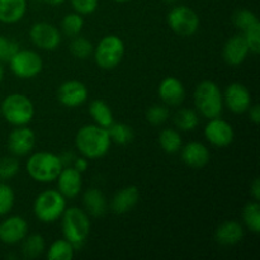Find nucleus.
I'll list each match as a JSON object with an SVG mask.
<instances>
[{"instance_id": "f257e3e1", "label": "nucleus", "mask_w": 260, "mask_h": 260, "mask_svg": "<svg viewBox=\"0 0 260 260\" xmlns=\"http://www.w3.org/2000/svg\"><path fill=\"white\" fill-rule=\"evenodd\" d=\"M108 129L98 124H85L79 128L75 136V146L86 159H101L106 156L111 147Z\"/></svg>"}, {"instance_id": "f03ea898", "label": "nucleus", "mask_w": 260, "mask_h": 260, "mask_svg": "<svg viewBox=\"0 0 260 260\" xmlns=\"http://www.w3.org/2000/svg\"><path fill=\"white\" fill-rule=\"evenodd\" d=\"M63 239L70 241L74 248L80 249L90 234V220L84 210L78 207L66 208L62 213Z\"/></svg>"}, {"instance_id": "7ed1b4c3", "label": "nucleus", "mask_w": 260, "mask_h": 260, "mask_svg": "<svg viewBox=\"0 0 260 260\" xmlns=\"http://www.w3.org/2000/svg\"><path fill=\"white\" fill-rule=\"evenodd\" d=\"M194 106L206 118H216L223 112V95L216 83L205 80L197 85L194 90Z\"/></svg>"}, {"instance_id": "20e7f679", "label": "nucleus", "mask_w": 260, "mask_h": 260, "mask_svg": "<svg viewBox=\"0 0 260 260\" xmlns=\"http://www.w3.org/2000/svg\"><path fill=\"white\" fill-rule=\"evenodd\" d=\"M63 165L60 156L47 151L30 155L27 161V172L33 180L38 183H51L56 180Z\"/></svg>"}, {"instance_id": "39448f33", "label": "nucleus", "mask_w": 260, "mask_h": 260, "mask_svg": "<svg viewBox=\"0 0 260 260\" xmlns=\"http://www.w3.org/2000/svg\"><path fill=\"white\" fill-rule=\"evenodd\" d=\"M2 116L13 126H27L35 117V106L24 94L14 93L5 96L0 106Z\"/></svg>"}, {"instance_id": "423d86ee", "label": "nucleus", "mask_w": 260, "mask_h": 260, "mask_svg": "<svg viewBox=\"0 0 260 260\" xmlns=\"http://www.w3.org/2000/svg\"><path fill=\"white\" fill-rule=\"evenodd\" d=\"M66 210V198L58 190L47 189L40 193L33 203L35 216L43 223L56 222Z\"/></svg>"}, {"instance_id": "0eeeda50", "label": "nucleus", "mask_w": 260, "mask_h": 260, "mask_svg": "<svg viewBox=\"0 0 260 260\" xmlns=\"http://www.w3.org/2000/svg\"><path fill=\"white\" fill-rule=\"evenodd\" d=\"M126 47L121 37L116 35H108L99 41L94 48V60L96 65L103 70H113L123 60Z\"/></svg>"}, {"instance_id": "6e6552de", "label": "nucleus", "mask_w": 260, "mask_h": 260, "mask_svg": "<svg viewBox=\"0 0 260 260\" xmlns=\"http://www.w3.org/2000/svg\"><path fill=\"white\" fill-rule=\"evenodd\" d=\"M168 25L175 35L180 37H189L197 33L200 28V17L189 7L179 5L174 7L168 14Z\"/></svg>"}, {"instance_id": "1a4fd4ad", "label": "nucleus", "mask_w": 260, "mask_h": 260, "mask_svg": "<svg viewBox=\"0 0 260 260\" xmlns=\"http://www.w3.org/2000/svg\"><path fill=\"white\" fill-rule=\"evenodd\" d=\"M12 73L19 79H33L42 71L43 61L32 50H19L9 61Z\"/></svg>"}, {"instance_id": "9d476101", "label": "nucleus", "mask_w": 260, "mask_h": 260, "mask_svg": "<svg viewBox=\"0 0 260 260\" xmlns=\"http://www.w3.org/2000/svg\"><path fill=\"white\" fill-rule=\"evenodd\" d=\"M29 37L36 47L45 51H53L60 46L61 33L53 24L38 22L30 27Z\"/></svg>"}, {"instance_id": "9b49d317", "label": "nucleus", "mask_w": 260, "mask_h": 260, "mask_svg": "<svg viewBox=\"0 0 260 260\" xmlns=\"http://www.w3.org/2000/svg\"><path fill=\"white\" fill-rule=\"evenodd\" d=\"M205 137L213 146L226 147L233 144L235 132L228 121L216 117V118H211L210 122L206 124Z\"/></svg>"}, {"instance_id": "f8f14e48", "label": "nucleus", "mask_w": 260, "mask_h": 260, "mask_svg": "<svg viewBox=\"0 0 260 260\" xmlns=\"http://www.w3.org/2000/svg\"><path fill=\"white\" fill-rule=\"evenodd\" d=\"M223 95V104L235 114L248 112L251 106V94L244 84L233 83L226 88Z\"/></svg>"}, {"instance_id": "ddd939ff", "label": "nucleus", "mask_w": 260, "mask_h": 260, "mask_svg": "<svg viewBox=\"0 0 260 260\" xmlns=\"http://www.w3.org/2000/svg\"><path fill=\"white\" fill-rule=\"evenodd\" d=\"M89 95L88 88L84 83L78 80H68L61 84L57 89V99L62 106L75 108L86 102Z\"/></svg>"}, {"instance_id": "4468645a", "label": "nucleus", "mask_w": 260, "mask_h": 260, "mask_svg": "<svg viewBox=\"0 0 260 260\" xmlns=\"http://www.w3.org/2000/svg\"><path fill=\"white\" fill-rule=\"evenodd\" d=\"M36 146V134L27 126H18L8 137V147L14 156H25Z\"/></svg>"}, {"instance_id": "2eb2a0df", "label": "nucleus", "mask_w": 260, "mask_h": 260, "mask_svg": "<svg viewBox=\"0 0 260 260\" xmlns=\"http://www.w3.org/2000/svg\"><path fill=\"white\" fill-rule=\"evenodd\" d=\"M28 234V223L20 216H12L0 223V240L8 245L20 243Z\"/></svg>"}, {"instance_id": "dca6fc26", "label": "nucleus", "mask_w": 260, "mask_h": 260, "mask_svg": "<svg viewBox=\"0 0 260 260\" xmlns=\"http://www.w3.org/2000/svg\"><path fill=\"white\" fill-rule=\"evenodd\" d=\"M249 46L243 35H235L226 41L222 50V57L230 66H240L248 57Z\"/></svg>"}, {"instance_id": "f3484780", "label": "nucleus", "mask_w": 260, "mask_h": 260, "mask_svg": "<svg viewBox=\"0 0 260 260\" xmlns=\"http://www.w3.org/2000/svg\"><path fill=\"white\" fill-rule=\"evenodd\" d=\"M56 179H57L58 192L65 198H75L81 192V187H83L81 173L71 165L63 167Z\"/></svg>"}, {"instance_id": "a211bd4d", "label": "nucleus", "mask_w": 260, "mask_h": 260, "mask_svg": "<svg viewBox=\"0 0 260 260\" xmlns=\"http://www.w3.org/2000/svg\"><path fill=\"white\" fill-rule=\"evenodd\" d=\"M160 99L167 106H179L183 103L185 98V89L182 81L174 76H168L162 79L157 89Z\"/></svg>"}, {"instance_id": "6ab92c4d", "label": "nucleus", "mask_w": 260, "mask_h": 260, "mask_svg": "<svg viewBox=\"0 0 260 260\" xmlns=\"http://www.w3.org/2000/svg\"><path fill=\"white\" fill-rule=\"evenodd\" d=\"M182 160L189 168L201 169L210 161V151L202 142H188L182 147Z\"/></svg>"}, {"instance_id": "aec40b11", "label": "nucleus", "mask_w": 260, "mask_h": 260, "mask_svg": "<svg viewBox=\"0 0 260 260\" xmlns=\"http://www.w3.org/2000/svg\"><path fill=\"white\" fill-rule=\"evenodd\" d=\"M140 192L135 185L122 188L112 198L111 210L117 215H124L129 212L139 203Z\"/></svg>"}, {"instance_id": "412c9836", "label": "nucleus", "mask_w": 260, "mask_h": 260, "mask_svg": "<svg viewBox=\"0 0 260 260\" xmlns=\"http://www.w3.org/2000/svg\"><path fill=\"white\" fill-rule=\"evenodd\" d=\"M244 238V229L238 221H225L217 228L215 239L220 245L233 246L240 243Z\"/></svg>"}, {"instance_id": "4be33fe9", "label": "nucleus", "mask_w": 260, "mask_h": 260, "mask_svg": "<svg viewBox=\"0 0 260 260\" xmlns=\"http://www.w3.org/2000/svg\"><path fill=\"white\" fill-rule=\"evenodd\" d=\"M27 13V0H0V22L14 24Z\"/></svg>"}, {"instance_id": "5701e85b", "label": "nucleus", "mask_w": 260, "mask_h": 260, "mask_svg": "<svg viewBox=\"0 0 260 260\" xmlns=\"http://www.w3.org/2000/svg\"><path fill=\"white\" fill-rule=\"evenodd\" d=\"M84 211L93 217H102L107 212V198L103 192L90 188L83 196Z\"/></svg>"}, {"instance_id": "b1692460", "label": "nucleus", "mask_w": 260, "mask_h": 260, "mask_svg": "<svg viewBox=\"0 0 260 260\" xmlns=\"http://www.w3.org/2000/svg\"><path fill=\"white\" fill-rule=\"evenodd\" d=\"M89 114L98 126L108 128L113 123V113L108 104L102 99H95L89 104Z\"/></svg>"}, {"instance_id": "393cba45", "label": "nucleus", "mask_w": 260, "mask_h": 260, "mask_svg": "<svg viewBox=\"0 0 260 260\" xmlns=\"http://www.w3.org/2000/svg\"><path fill=\"white\" fill-rule=\"evenodd\" d=\"M46 249V241L40 234L25 236L23 239L22 253L25 259H36L43 254Z\"/></svg>"}, {"instance_id": "a878e982", "label": "nucleus", "mask_w": 260, "mask_h": 260, "mask_svg": "<svg viewBox=\"0 0 260 260\" xmlns=\"http://www.w3.org/2000/svg\"><path fill=\"white\" fill-rule=\"evenodd\" d=\"M75 254V248L66 239H60L51 244L47 251L48 260H71Z\"/></svg>"}, {"instance_id": "bb28decb", "label": "nucleus", "mask_w": 260, "mask_h": 260, "mask_svg": "<svg viewBox=\"0 0 260 260\" xmlns=\"http://www.w3.org/2000/svg\"><path fill=\"white\" fill-rule=\"evenodd\" d=\"M159 144L167 154H175L182 149V136L174 128H165L159 135Z\"/></svg>"}, {"instance_id": "cd10ccee", "label": "nucleus", "mask_w": 260, "mask_h": 260, "mask_svg": "<svg viewBox=\"0 0 260 260\" xmlns=\"http://www.w3.org/2000/svg\"><path fill=\"white\" fill-rule=\"evenodd\" d=\"M200 123L197 112L190 108H182L175 113L174 124L180 131H194Z\"/></svg>"}, {"instance_id": "c85d7f7f", "label": "nucleus", "mask_w": 260, "mask_h": 260, "mask_svg": "<svg viewBox=\"0 0 260 260\" xmlns=\"http://www.w3.org/2000/svg\"><path fill=\"white\" fill-rule=\"evenodd\" d=\"M243 220L246 228L254 234L260 233V205L259 201L249 202L243 210Z\"/></svg>"}, {"instance_id": "c756f323", "label": "nucleus", "mask_w": 260, "mask_h": 260, "mask_svg": "<svg viewBox=\"0 0 260 260\" xmlns=\"http://www.w3.org/2000/svg\"><path fill=\"white\" fill-rule=\"evenodd\" d=\"M111 141L117 145H127L134 140V129L126 123H112L108 127Z\"/></svg>"}, {"instance_id": "7c9ffc66", "label": "nucleus", "mask_w": 260, "mask_h": 260, "mask_svg": "<svg viewBox=\"0 0 260 260\" xmlns=\"http://www.w3.org/2000/svg\"><path fill=\"white\" fill-rule=\"evenodd\" d=\"M70 52L74 57L79 58V60H86L90 57L94 52V46L88 38L83 37V36H76L70 43Z\"/></svg>"}, {"instance_id": "2f4dec72", "label": "nucleus", "mask_w": 260, "mask_h": 260, "mask_svg": "<svg viewBox=\"0 0 260 260\" xmlns=\"http://www.w3.org/2000/svg\"><path fill=\"white\" fill-rule=\"evenodd\" d=\"M84 28V19L83 15L78 14V13H70L63 17L62 22H61V29L62 33L68 37H76L81 33Z\"/></svg>"}, {"instance_id": "473e14b6", "label": "nucleus", "mask_w": 260, "mask_h": 260, "mask_svg": "<svg viewBox=\"0 0 260 260\" xmlns=\"http://www.w3.org/2000/svg\"><path fill=\"white\" fill-rule=\"evenodd\" d=\"M233 23L238 29H240L241 32H245L249 28L254 27V25L258 24L260 22L254 12L249 9H240L234 14Z\"/></svg>"}, {"instance_id": "72a5a7b5", "label": "nucleus", "mask_w": 260, "mask_h": 260, "mask_svg": "<svg viewBox=\"0 0 260 260\" xmlns=\"http://www.w3.org/2000/svg\"><path fill=\"white\" fill-rule=\"evenodd\" d=\"M170 116V112L167 106L161 104H154L146 111V119L152 126H160L165 123Z\"/></svg>"}, {"instance_id": "f704fd0d", "label": "nucleus", "mask_w": 260, "mask_h": 260, "mask_svg": "<svg viewBox=\"0 0 260 260\" xmlns=\"http://www.w3.org/2000/svg\"><path fill=\"white\" fill-rule=\"evenodd\" d=\"M14 190L5 183H0V217L8 215L14 206Z\"/></svg>"}, {"instance_id": "c9c22d12", "label": "nucleus", "mask_w": 260, "mask_h": 260, "mask_svg": "<svg viewBox=\"0 0 260 260\" xmlns=\"http://www.w3.org/2000/svg\"><path fill=\"white\" fill-rule=\"evenodd\" d=\"M19 172V161L14 156L0 159V180H9Z\"/></svg>"}, {"instance_id": "e433bc0d", "label": "nucleus", "mask_w": 260, "mask_h": 260, "mask_svg": "<svg viewBox=\"0 0 260 260\" xmlns=\"http://www.w3.org/2000/svg\"><path fill=\"white\" fill-rule=\"evenodd\" d=\"M19 50V43L4 36H0V62L9 61Z\"/></svg>"}, {"instance_id": "4c0bfd02", "label": "nucleus", "mask_w": 260, "mask_h": 260, "mask_svg": "<svg viewBox=\"0 0 260 260\" xmlns=\"http://www.w3.org/2000/svg\"><path fill=\"white\" fill-rule=\"evenodd\" d=\"M243 36L245 37L250 52H253L254 55H258L260 52V23L243 32Z\"/></svg>"}, {"instance_id": "58836bf2", "label": "nucleus", "mask_w": 260, "mask_h": 260, "mask_svg": "<svg viewBox=\"0 0 260 260\" xmlns=\"http://www.w3.org/2000/svg\"><path fill=\"white\" fill-rule=\"evenodd\" d=\"M75 13L80 15H90L98 8L99 0H70Z\"/></svg>"}, {"instance_id": "ea45409f", "label": "nucleus", "mask_w": 260, "mask_h": 260, "mask_svg": "<svg viewBox=\"0 0 260 260\" xmlns=\"http://www.w3.org/2000/svg\"><path fill=\"white\" fill-rule=\"evenodd\" d=\"M71 167H74L76 170H78V172H80L81 174H83L84 172H86V169H88V167H89L88 159L84 156L75 157V160H74V162Z\"/></svg>"}, {"instance_id": "a19ab883", "label": "nucleus", "mask_w": 260, "mask_h": 260, "mask_svg": "<svg viewBox=\"0 0 260 260\" xmlns=\"http://www.w3.org/2000/svg\"><path fill=\"white\" fill-rule=\"evenodd\" d=\"M249 112V118L250 121L253 122L254 124H259L260 123V108L258 104H251L250 108L248 109Z\"/></svg>"}, {"instance_id": "79ce46f5", "label": "nucleus", "mask_w": 260, "mask_h": 260, "mask_svg": "<svg viewBox=\"0 0 260 260\" xmlns=\"http://www.w3.org/2000/svg\"><path fill=\"white\" fill-rule=\"evenodd\" d=\"M250 193H251V196H253L254 201L260 200V182H259L258 178H255V179H254V182L251 183Z\"/></svg>"}, {"instance_id": "37998d69", "label": "nucleus", "mask_w": 260, "mask_h": 260, "mask_svg": "<svg viewBox=\"0 0 260 260\" xmlns=\"http://www.w3.org/2000/svg\"><path fill=\"white\" fill-rule=\"evenodd\" d=\"M60 159L63 167H70L71 162H74V160H75V156L71 152H68V154H63L62 156H60Z\"/></svg>"}, {"instance_id": "c03bdc74", "label": "nucleus", "mask_w": 260, "mask_h": 260, "mask_svg": "<svg viewBox=\"0 0 260 260\" xmlns=\"http://www.w3.org/2000/svg\"><path fill=\"white\" fill-rule=\"evenodd\" d=\"M45 3L52 5V7H57V5H61L62 3H65V0H45Z\"/></svg>"}, {"instance_id": "a18cd8bd", "label": "nucleus", "mask_w": 260, "mask_h": 260, "mask_svg": "<svg viewBox=\"0 0 260 260\" xmlns=\"http://www.w3.org/2000/svg\"><path fill=\"white\" fill-rule=\"evenodd\" d=\"M3 78H4V69H3L2 62H0V81L3 80Z\"/></svg>"}, {"instance_id": "49530a36", "label": "nucleus", "mask_w": 260, "mask_h": 260, "mask_svg": "<svg viewBox=\"0 0 260 260\" xmlns=\"http://www.w3.org/2000/svg\"><path fill=\"white\" fill-rule=\"evenodd\" d=\"M162 2H165L167 4H173V3H175L177 0H162Z\"/></svg>"}, {"instance_id": "de8ad7c7", "label": "nucleus", "mask_w": 260, "mask_h": 260, "mask_svg": "<svg viewBox=\"0 0 260 260\" xmlns=\"http://www.w3.org/2000/svg\"><path fill=\"white\" fill-rule=\"evenodd\" d=\"M114 2H117V3H126V2H129V0H114Z\"/></svg>"}, {"instance_id": "09e8293b", "label": "nucleus", "mask_w": 260, "mask_h": 260, "mask_svg": "<svg viewBox=\"0 0 260 260\" xmlns=\"http://www.w3.org/2000/svg\"><path fill=\"white\" fill-rule=\"evenodd\" d=\"M0 116H2V111H0Z\"/></svg>"}]
</instances>
